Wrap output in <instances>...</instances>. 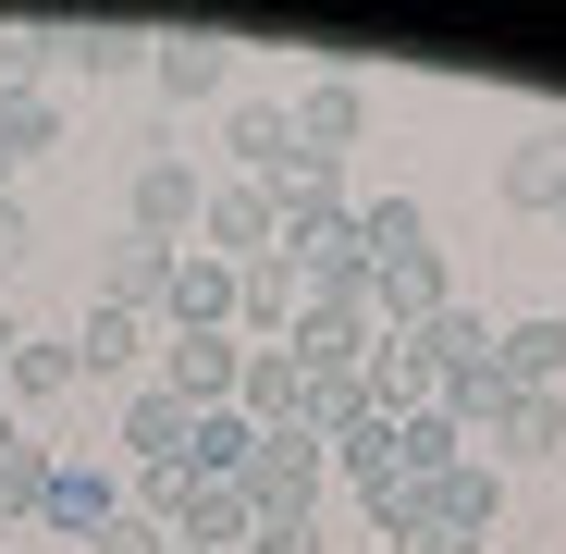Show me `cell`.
Returning a JSON list of instances; mask_svg holds the SVG:
<instances>
[{
	"label": "cell",
	"instance_id": "cell-1",
	"mask_svg": "<svg viewBox=\"0 0 566 554\" xmlns=\"http://www.w3.org/2000/svg\"><path fill=\"white\" fill-rule=\"evenodd\" d=\"M493 518H505V481L468 456V469H443L431 493H419V530H407V554H481L493 542Z\"/></svg>",
	"mask_w": 566,
	"mask_h": 554
},
{
	"label": "cell",
	"instance_id": "cell-2",
	"mask_svg": "<svg viewBox=\"0 0 566 554\" xmlns=\"http://www.w3.org/2000/svg\"><path fill=\"white\" fill-rule=\"evenodd\" d=\"M283 112H296V173H333V160L357 148V124H369V86L333 62V74H308V86H296Z\"/></svg>",
	"mask_w": 566,
	"mask_h": 554
},
{
	"label": "cell",
	"instance_id": "cell-3",
	"mask_svg": "<svg viewBox=\"0 0 566 554\" xmlns=\"http://www.w3.org/2000/svg\"><path fill=\"white\" fill-rule=\"evenodd\" d=\"M321 481H333V443H321V431H259V456H247V505H259V518L321 505Z\"/></svg>",
	"mask_w": 566,
	"mask_h": 554
},
{
	"label": "cell",
	"instance_id": "cell-4",
	"mask_svg": "<svg viewBox=\"0 0 566 554\" xmlns=\"http://www.w3.org/2000/svg\"><path fill=\"white\" fill-rule=\"evenodd\" d=\"M198 210H210V185H198V160H172V148H148V160H136V185H124V234L172 247V234H198Z\"/></svg>",
	"mask_w": 566,
	"mask_h": 554
},
{
	"label": "cell",
	"instance_id": "cell-5",
	"mask_svg": "<svg viewBox=\"0 0 566 554\" xmlns=\"http://www.w3.org/2000/svg\"><path fill=\"white\" fill-rule=\"evenodd\" d=\"M198 234H210V259H234V271H259V259H283V210H271V185H210V210H198Z\"/></svg>",
	"mask_w": 566,
	"mask_h": 554
},
{
	"label": "cell",
	"instance_id": "cell-6",
	"mask_svg": "<svg viewBox=\"0 0 566 554\" xmlns=\"http://www.w3.org/2000/svg\"><path fill=\"white\" fill-rule=\"evenodd\" d=\"M271 210H283V259L357 247V210H345V185H333V173H283V185H271Z\"/></svg>",
	"mask_w": 566,
	"mask_h": 554
},
{
	"label": "cell",
	"instance_id": "cell-7",
	"mask_svg": "<svg viewBox=\"0 0 566 554\" xmlns=\"http://www.w3.org/2000/svg\"><path fill=\"white\" fill-rule=\"evenodd\" d=\"M234 284H247V271L234 259H210V247H172V333H234Z\"/></svg>",
	"mask_w": 566,
	"mask_h": 554
},
{
	"label": "cell",
	"instance_id": "cell-8",
	"mask_svg": "<svg viewBox=\"0 0 566 554\" xmlns=\"http://www.w3.org/2000/svg\"><path fill=\"white\" fill-rule=\"evenodd\" d=\"M160 383H172L185 407H234L247 345H234V333H172V345H160Z\"/></svg>",
	"mask_w": 566,
	"mask_h": 554
},
{
	"label": "cell",
	"instance_id": "cell-9",
	"mask_svg": "<svg viewBox=\"0 0 566 554\" xmlns=\"http://www.w3.org/2000/svg\"><path fill=\"white\" fill-rule=\"evenodd\" d=\"M234 407H247V431H308V369H296V345H247Z\"/></svg>",
	"mask_w": 566,
	"mask_h": 554
},
{
	"label": "cell",
	"instance_id": "cell-10",
	"mask_svg": "<svg viewBox=\"0 0 566 554\" xmlns=\"http://www.w3.org/2000/svg\"><path fill=\"white\" fill-rule=\"evenodd\" d=\"M493 369H505L517 395H554V383H566V309H530V321H505V333H493Z\"/></svg>",
	"mask_w": 566,
	"mask_h": 554
},
{
	"label": "cell",
	"instance_id": "cell-11",
	"mask_svg": "<svg viewBox=\"0 0 566 554\" xmlns=\"http://www.w3.org/2000/svg\"><path fill=\"white\" fill-rule=\"evenodd\" d=\"M136 357H148V321L112 309V296H86V321H74V383H124Z\"/></svg>",
	"mask_w": 566,
	"mask_h": 554
},
{
	"label": "cell",
	"instance_id": "cell-12",
	"mask_svg": "<svg viewBox=\"0 0 566 554\" xmlns=\"http://www.w3.org/2000/svg\"><path fill=\"white\" fill-rule=\"evenodd\" d=\"M148 74H160V100H210V86L234 74V38H210V25H172V38H148Z\"/></svg>",
	"mask_w": 566,
	"mask_h": 554
},
{
	"label": "cell",
	"instance_id": "cell-13",
	"mask_svg": "<svg viewBox=\"0 0 566 554\" xmlns=\"http://www.w3.org/2000/svg\"><path fill=\"white\" fill-rule=\"evenodd\" d=\"M185 431H198V407H185L172 383H136V395H124V443H136V469H185Z\"/></svg>",
	"mask_w": 566,
	"mask_h": 554
},
{
	"label": "cell",
	"instance_id": "cell-14",
	"mask_svg": "<svg viewBox=\"0 0 566 554\" xmlns=\"http://www.w3.org/2000/svg\"><path fill=\"white\" fill-rule=\"evenodd\" d=\"M493 198H505V210H554V198H566V136H554V124H530V136L493 160Z\"/></svg>",
	"mask_w": 566,
	"mask_h": 554
},
{
	"label": "cell",
	"instance_id": "cell-15",
	"mask_svg": "<svg viewBox=\"0 0 566 554\" xmlns=\"http://www.w3.org/2000/svg\"><path fill=\"white\" fill-rule=\"evenodd\" d=\"M222 136H234L247 185H283V173H296V112H283V100H234V112H222Z\"/></svg>",
	"mask_w": 566,
	"mask_h": 554
},
{
	"label": "cell",
	"instance_id": "cell-16",
	"mask_svg": "<svg viewBox=\"0 0 566 554\" xmlns=\"http://www.w3.org/2000/svg\"><path fill=\"white\" fill-rule=\"evenodd\" d=\"M431 383H443V369H431L407 333H382V345H369V369H357V395L382 407V419H419V407H431Z\"/></svg>",
	"mask_w": 566,
	"mask_h": 554
},
{
	"label": "cell",
	"instance_id": "cell-17",
	"mask_svg": "<svg viewBox=\"0 0 566 554\" xmlns=\"http://www.w3.org/2000/svg\"><path fill=\"white\" fill-rule=\"evenodd\" d=\"M99 296L148 321V309L172 296V247H148V234H112V247H99Z\"/></svg>",
	"mask_w": 566,
	"mask_h": 554
},
{
	"label": "cell",
	"instance_id": "cell-18",
	"mask_svg": "<svg viewBox=\"0 0 566 554\" xmlns=\"http://www.w3.org/2000/svg\"><path fill=\"white\" fill-rule=\"evenodd\" d=\"M50 542H99L112 518H124V481H99V469H50Z\"/></svg>",
	"mask_w": 566,
	"mask_h": 554
},
{
	"label": "cell",
	"instance_id": "cell-19",
	"mask_svg": "<svg viewBox=\"0 0 566 554\" xmlns=\"http://www.w3.org/2000/svg\"><path fill=\"white\" fill-rule=\"evenodd\" d=\"M259 530V505H247V481H198V469H185V505H172V542H247Z\"/></svg>",
	"mask_w": 566,
	"mask_h": 554
},
{
	"label": "cell",
	"instance_id": "cell-20",
	"mask_svg": "<svg viewBox=\"0 0 566 554\" xmlns=\"http://www.w3.org/2000/svg\"><path fill=\"white\" fill-rule=\"evenodd\" d=\"M431 309H455V296H443V259H395V271H369V321H382V333H419Z\"/></svg>",
	"mask_w": 566,
	"mask_h": 554
},
{
	"label": "cell",
	"instance_id": "cell-21",
	"mask_svg": "<svg viewBox=\"0 0 566 554\" xmlns=\"http://www.w3.org/2000/svg\"><path fill=\"white\" fill-rule=\"evenodd\" d=\"M308 321V284H296V259H259L247 284H234V345L247 333H296Z\"/></svg>",
	"mask_w": 566,
	"mask_h": 554
},
{
	"label": "cell",
	"instance_id": "cell-22",
	"mask_svg": "<svg viewBox=\"0 0 566 554\" xmlns=\"http://www.w3.org/2000/svg\"><path fill=\"white\" fill-rule=\"evenodd\" d=\"M357 259H369V271H395V259H431V210L407 198V185L357 210Z\"/></svg>",
	"mask_w": 566,
	"mask_h": 554
},
{
	"label": "cell",
	"instance_id": "cell-23",
	"mask_svg": "<svg viewBox=\"0 0 566 554\" xmlns=\"http://www.w3.org/2000/svg\"><path fill=\"white\" fill-rule=\"evenodd\" d=\"M443 469H468V431H455L443 407H419V419H395V481H407V493H431Z\"/></svg>",
	"mask_w": 566,
	"mask_h": 554
},
{
	"label": "cell",
	"instance_id": "cell-24",
	"mask_svg": "<svg viewBox=\"0 0 566 554\" xmlns=\"http://www.w3.org/2000/svg\"><path fill=\"white\" fill-rule=\"evenodd\" d=\"M247 456H259L247 407H198V431H185V469H198V481H247Z\"/></svg>",
	"mask_w": 566,
	"mask_h": 554
},
{
	"label": "cell",
	"instance_id": "cell-25",
	"mask_svg": "<svg viewBox=\"0 0 566 554\" xmlns=\"http://www.w3.org/2000/svg\"><path fill=\"white\" fill-rule=\"evenodd\" d=\"M407 345H419L431 369H493V321H481V309H431Z\"/></svg>",
	"mask_w": 566,
	"mask_h": 554
},
{
	"label": "cell",
	"instance_id": "cell-26",
	"mask_svg": "<svg viewBox=\"0 0 566 554\" xmlns=\"http://www.w3.org/2000/svg\"><path fill=\"white\" fill-rule=\"evenodd\" d=\"M74 74H148V25H62L50 38Z\"/></svg>",
	"mask_w": 566,
	"mask_h": 554
},
{
	"label": "cell",
	"instance_id": "cell-27",
	"mask_svg": "<svg viewBox=\"0 0 566 554\" xmlns=\"http://www.w3.org/2000/svg\"><path fill=\"white\" fill-rule=\"evenodd\" d=\"M0 395H13V407L74 395V345H13V357H0Z\"/></svg>",
	"mask_w": 566,
	"mask_h": 554
},
{
	"label": "cell",
	"instance_id": "cell-28",
	"mask_svg": "<svg viewBox=\"0 0 566 554\" xmlns=\"http://www.w3.org/2000/svg\"><path fill=\"white\" fill-rule=\"evenodd\" d=\"M50 469H62L50 443H25V431L0 443V518H38V505H50Z\"/></svg>",
	"mask_w": 566,
	"mask_h": 554
},
{
	"label": "cell",
	"instance_id": "cell-29",
	"mask_svg": "<svg viewBox=\"0 0 566 554\" xmlns=\"http://www.w3.org/2000/svg\"><path fill=\"white\" fill-rule=\"evenodd\" d=\"M493 431H505L517 456H554V443H566V395H517V383H505V407H493Z\"/></svg>",
	"mask_w": 566,
	"mask_h": 554
},
{
	"label": "cell",
	"instance_id": "cell-30",
	"mask_svg": "<svg viewBox=\"0 0 566 554\" xmlns=\"http://www.w3.org/2000/svg\"><path fill=\"white\" fill-rule=\"evenodd\" d=\"M0 148H13V160L62 148V100H38V86H25V100H0Z\"/></svg>",
	"mask_w": 566,
	"mask_h": 554
},
{
	"label": "cell",
	"instance_id": "cell-31",
	"mask_svg": "<svg viewBox=\"0 0 566 554\" xmlns=\"http://www.w3.org/2000/svg\"><path fill=\"white\" fill-rule=\"evenodd\" d=\"M247 554H321V505H296V518H259V530H247Z\"/></svg>",
	"mask_w": 566,
	"mask_h": 554
},
{
	"label": "cell",
	"instance_id": "cell-32",
	"mask_svg": "<svg viewBox=\"0 0 566 554\" xmlns=\"http://www.w3.org/2000/svg\"><path fill=\"white\" fill-rule=\"evenodd\" d=\"M86 554H172V530H160V518H136V505H124V518H112V530H99V542H86Z\"/></svg>",
	"mask_w": 566,
	"mask_h": 554
},
{
	"label": "cell",
	"instance_id": "cell-33",
	"mask_svg": "<svg viewBox=\"0 0 566 554\" xmlns=\"http://www.w3.org/2000/svg\"><path fill=\"white\" fill-rule=\"evenodd\" d=\"M50 62V38H0V100H25V74Z\"/></svg>",
	"mask_w": 566,
	"mask_h": 554
},
{
	"label": "cell",
	"instance_id": "cell-34",
	"mask_svg": "<svg viewBox=\"0 0 566 554\" xmlns=\"http://www.w3.org/2000/svg\"><path fill=\"white\" fill-rule=\"evenodd\" d=\"M25 247H38V222H25V198H0V271H13Z\"/></svg>",
	"mask_w": 566,
	"mask_h": 554
},
{
	"label": "cell",
	"instance_id": "cell-35",
	"mask_svg": "<svg viewBox=\"0 0 566 554\" xmlns=\"http://www.w3.org/2000/svg\"><path fill=\"white\" fill-rule=\"evenodd\" d=\"M13 345H25V333H13V309H0V357H13Z\"/></svg>",
	"mask_w": 566,
	"mask_h": 554
},
{
	"label": "cell",
	"instance_id": "cell-36",
	"mask_svg": "<svg viewBox=\"0 0 566 554\" xmlns=\"http://www.w3.org/2000/svg\"><path fill=\"white\" fill-rule=\"evenodd\" d=\"M0 198H13V148H0Z\"/></svg>",
	"mask_w": 566,
	"mask_h": 554
},
{
	"label": "cell",
	"instance_id": "cell-37",
	"mask_svg": "<svg viewBox=\"0 0 566 554\" xmlns=\"http://www.w3.org/2000/svg\"><path fill=\"white\" fill-rule=\"evenodd\" d=\"M172 554H210V542H172Z\"/></svg>",
	"mask_w": 566,
	"mask_h": 554
},
{
	"label": "cell",
	"instance_id": "cell-38",
	"mask_svg": "<svg viewBox=\"0 0 566 554\" xmlns=\"http://www.w3.org/2000/svg\"><path fill=\"white\" fill-rule=\"evenodd\" d=\"M0 443H13V419H0Z\"/></svg>",
	"mask_w": 566,
	"mask_h": 554
},
{
	"label": "cell",
	"instance_id": "cell-39",
	"mask_svg": "<svg viewBox=\"0 0 566 554\" xmlns=\"http://www.w3.org/2000/svg\"><path fill=\"white\" fill-rule=\"evenodd\" d=\"M554 222H566V198H554Z\"/></svg>",
	"mask_w": 566,
	"mask_h": 554
},
{
	"label": "cell",
	"instance_id": "cell-40",
	"mask_svg": "<svg viewBox=\"0 0 566 554\" xmlns=\"http://www.w3.org/2000/svg\"><path fill=\"white\" fill-rule=\"evenodd\" d=\"M0 554H13V542H0Z\"/></svg>",
	"mask_w": 566,
	"mask_h": 554
}]
</instances>
